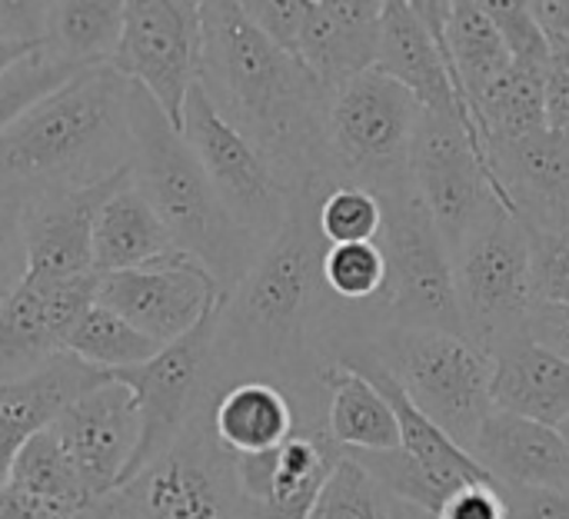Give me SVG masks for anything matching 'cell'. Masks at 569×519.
Returning a JSON list of instances; mask_svg holds the SVG:
<instances>
[{
	"mask_svg": "<svg viewBox=\"0 0 569 519\" xmlns=\"http://www.w3.org/2000/svg\"><path fill=\"white\" fill-rule=\"evenodd\" d=\"M390 519H437L433 513H427V510H417V507H407V503H400L397 500V510H393V517Z\"/></svg>",
	"mask_w": 569,
	"mask_h": 519,
	"instance_id": "cell-44",
	"label": "cell"
},
{
	"mask_svg": "<svg viewBox=\"0 0 569 519\" xmlns=\"http://www.w3.org/2000/svg\"><path fill=\"white\" fill-rule=\"evenodd\" d=\"M437 519H507V503L497 483H463L437 510Z\"/></svg>",
	"mask_w": 569,
	"mask_h": 519,
	"instance_id": "cell-39",
	"label": "cell"
},
{
	"mask_svg": "<svg viewBox=\"0 0 569 519\" xmlns=\"http://www.w3.org/2000/svg\"><path fill=\"white\" fill-rule=\"evenodd\" d=\"M180 133L237 227L267 247L283 230L293 197L277 167L233 123L223 120L200 80L187 93Z\"/></svg>",
	"mask_w": 569,
	"mask_h": 519,
	"instance_id": "cell-10",
	"label": "cell"
},
{
	"mask_svg": "<svg viewBox=\"0 0 569 519\" xmlns=\"http://www.w3.org/2000/svg\"><path fill=\"white\" fill-rule=\"evenodd\" d=\"M493 410H507L543 427H557L569 417V363L537 347L527 333L510 337L490 350Z\"/></svg>",
	"mask_w": 569,
	"mask_h": 519,
	"instance_id": "cell-22",
	"label": "cell"
},
{
	"mask_svg": "<svg viewBox=\"0 0 569 519\" xmlns=\"http://www.w3.org/2000/svg\"><path fill=\"white\" fill-rule=\"evenodd\" d=\"M490 20L497 23L503 43H507V53L517 67H530V70H540V73H550L553 67V53H550V43H547V33L540 30L533 10L527 0H490L483 3Z\"/></svg>",
	"mask_w": 569,
	"mask_h": 519,
	"instance_id": "cell-35",
	"label": "cell"
},
{
	"mask_svg": "<svg viewBox=\"0 0 569 519\" xmlns=\"http://www.w3.org/2000/svg\"><path fill=\"white\" fill-rule=\"evenodd\" d=\"M320 383L330 393L327 437L340 450L387 453L400 447V427L387 397L347 360L320 370Z\"/></svg>",
	"mask_w": 569,
	"mask_h": 519,
	"instance_id": "cell-26",
	"label": "cell"
},
{
	"mask_svg": "<svg viewBox=\"0 0 569 519\" xmlns=\"http://www.w3.org/2000/svg\"><path fill=\"white\" fill-rule=\"evenodd\" d=\"M457 300L463 313V333L487 353L523 333L533 310L530 277V233L527 227L497 210L457 253H453Z\"/></svg>",
	"mask_w": 569,
	"mask_h": 519,
	"instance_id": "cell-9",
	"label": "cell"
},
{
	"mask_svg": "<svg viewBox=\"0 0 569 519\" xmlns=\"http://www.w3.org/2000/svg\"><path fill=\"white\" fill-rule=\"evenodd\" d=\"M123 33V0H50L47 53L73 70L110 67Z\"/></svg>",
	"mask_w": 569,
	"mask_h": 519,
	"instance_id": "cell-27",
	"label": "cell"
},
{
	"mask_svg": "<svg viewBox=\"0 0 569 519\" xmlns=\"http://www.w3.org/2000/svg\"><path fill=\"white\" fill-rule=\"evenodd\" d=\"M163 347L150 337H143L137 327H130L123 317H117L113 310L93 303L80 323L73 327L70 340H67V353L80 357L83 363L103 370L107 377L120 373V370H133L143 367L147 360H153Z\"/></svg>",
	"mask_w": 569,
	"mask_h": 519,
	"instance_id": "cell-30",
	"label": "cell"
},
{
	"mask_svg": "<svg viewBox=\"0 0 569 519\" xmlns=\"http://www.w3.org/2000/svg\"><path fill=\"white\" fill-rule=\"evenodd\" d=\"M393 510L397 500L353 457L340 453L307 519H390Z\"/></svg>",
	"mask_w": 569,
	"mask_h": 519,
	"instance_id": "cell-31",
	"label": "cell"
},
{
	"mask_svg": "<svg viewBox=\"0 0 569 519\" xmlns=\"http://www.w3.org/2000/svg\"><path fill=\"white\" fill-rule=\"evenodd\" d=\"M180 253L150 207V200L130 183L113 190L93 220V273H123L153 267L167 257Z\"/></svg>",
	"mask_w": 569,
	"mask_h": 519,
	"instance_id": "cell-24",
	"label": "cell"
},
{
	"mask_svg": "<svg viewBox=\"0 0 569 519\" xmlns=\"http://www.w3.org/2000/svg\"><path fill=\"white\" fill-rule=\"evenodd\" d=\"M410 183L423 207L430 210L450 257L497 213L503 210L493 193V177L487 170V153L470 140V133L437 113H420L413 150H410Z\"/></svg>",
	"mask_w": 569,
	"mask_h": 519,
	"instance_id": "cell-11",
	"label": "cell"
},
{
	"mask_svg": "<svg viewBox=\"0 0 569 519\" xmlns=\"http://www.w3.org/2000/svg\"><path fill=\"white\" fill-rule=\"evenodd\" d=\"M220 310L223 303L213 307L187 337L163 347L143 367L120 370L110 377L137 397L140 410V447L127 470V483H133L163 453H170L183 440V433L203 417V403L217 370Z\"/></svg>",
	"mask_w": 569,
	"mask_h": 519,
	"instance_id": "cell-8",
	"label": "cell"
},
{
	"mask_svg": "<svg viewBox=\"0 0 569 519\" xmlns=\"http://www.w3.org/2000/svg\"><path fill=\"white\" fill-rule=\"evenodd\" d=\"M130 140L133 187L150 200L173 247L197 260L230 297L267 247L237 227L183 133L137 83H130Z\"/></svg>",
	"mask_w": 569,
	"mask_h": 519,
	"instance_id": "cell-3",
	"label": "cell"
},
{
	"mask_svg": "<svg viewBox=\"0 0 569 519\" xmlns=\"http://www.w3.org/2000/svg\"><path fill=\"white\" fill-rule=\"evenodd\" d=\"M210 433L227 457H257L293 437V403L270 380H237L210 407Z\"/></svg>",
	"mask_w": 569,
	"mask_h": 519,
	"instance_id": "cell-23",
	"label": "cell"
},
{
	"mask_svg": "<svg viewBox=\"0 0 569 519\" xmlns=\"http://www.w3.org/2000/svg\"><path fill=\"white\" fill-rule=\"evenodd\" d=\"M7 487L43 503V507L67 513L70 519H77L93 503L87 497L73 463L67 460L60 440L53 437V430H40L37 437H30L20 447Z\"/></svg>",
	"mask_w": 569,
	"mask_h": 519,
	"instance_id": "cell-29",
	"label": "cell"
},
{
	"mask_svg": "<svg viewBox=\"0 0 569 519\" xmlns=\"http://www.w3.org/2000/svg\"><path fill=\"white\" fill-rule=\"evenodd\" d=\"M317 227L327 247L337 243H377L383 233V203L377 193L340 183L317 207Z\"/></svg>",
	"mask_w": 569,
	"mask_h": 519,
	"instance_id": "cell-32",
	"label": "cell"
},
{
	"mask_svg": "<svg viewBox=\"0 0 569 519\" xmlns=\"http://www.w3.org/2000/svg\"><path fill=\"white\" fill-rule=\"evenodd\" d=\"M483 150L497 203L527 230L569 240V137L547 127Z\"/></svg>",
	"mask_w": 569,
	"mask_h": 519,
	"instance_id": "cell-18",
	"label": "cell"
},
{
	"mask_svg": "<svg viewBox=\"0 0 569 519\" xmlns=\"http://www.w3.org/2000/svg\"><path fill=\"white\" fill-rule=\"evenodd\" d=\"M523 333L557 353L560 360L569 363V307H553V303H533V310L527 313V323H523Z\"/></svg>",
	"mask_w": 569,
	"mask_h": 519,
	"instance_id": "cell-40",
	"label": "cell"
},
{
	"mask_svg": "<svg viewBox=\"0 0 569 519\" xmlns=\"http://www.w3.org/2000/svg\"><path fill=\"white\" fill-rule=\"evenodd\" d=\"M120 497L137 519H243L233 457L217 447L207 417H200L170 453L127 483Z\"/></svg>",
	"mask_w": 569,
	"mask_h": 519,
	"instance_id": "cell-13",
	"label": "cell"
},
{
	"mask_svg": "<svg viewBox=\"0 0 569 519\" xmlns=\"http://www.w3.org/2000/svg\"><path fill=\"white\" fill-rule=\"evenodd\" d=\"M403 387L413 407L430 417L463 450L473 447L480 423L493 410V360L463 333L393 327L367 350Z\"/></svg>",
	"mask_w": 569,
	"mask_h": 519,
	"instance_id": "cell-5",
	"label": "cell"
},
{
	"mask_svg": "<svg viewBox=\"0 0 569 519\" xmlns=\"http://www.w3.org/2000/svg\"><path fill=\"white\" fill-rule=\"evenodd\" d=\"M50 430L93 503L123 490L127 470L140 447L137 397L123 383L107 380L103 387L90 390L67 407Z\"/></svg>",
	"mask_w": 569,
	"mask_h": 519,
	"instance_id": "cell-15",
	"label": "cell"
},
{
	"mask_svg": "<svg viewBox=\"0 0 569 519\" xmlns=\"http://www.w3.org/2000/svg\"><path fill=\"white\" fill-rule=\"evenodd\" d=\"M417 97L377 67L330 93L327 157L377 197L410 187V150L420 123Z\"/></svg>",
	"mask_w": 569,
	"mask_h": 519,
	"instance_id": "cell-6",
	"label": "cell"
},
{
	"mask_svg": "<svg viewBox=\"0 0 569 519\" xmlns=\"http://www.w3.org/2000/svg\"><path fill=\"white\" fill-rule=\"evenodd\" d=\"M440 43L450 63V77L457 83L460 107L473 117L477 97L513 63L507 43L480 0H443Z\"/></svg>",
	"mask_w": 569,
	"mask_h": 519,
	"instance_id": "cell-25",
	"label": "cell"
},
{
	"mask_svg": "<svg viewBox=\"0 0 569 519\" xmlns=\"http://www.w3.org/2000/svg\"><path fill=\"white\" fill-rule=\"evenodd\" d=\"M130 170L83 190H60L23 203L20 237L27 280H73L93 273V220L107 197L130 183Z\"/></svg>",
	"mask_w": 569,
	"mask_h": 519,
	"instance_id": "cell-19",
	"label": "cell"
},
{
	"mask_svg": "<svg viewBox=\"0 0 569 519\" xmlns=\"http://www.w3.org/2000/svg\"><path fill=\"white\" fill-rule=\"evenodd\" d=\"M227 293L187 253H173L153 267L97 277V303L123 317L160 347L187 337Z\"/></svg>",
	"mask_w": 569,
	"mask_h": 519,
	"instance_id": "cell-14",
	"label": "cell"
},
{
	"mask_svg": "<svg viewBox=\"0 0 569 519\" xmlns=\"http://www.w3.org/2000/svg\"><path fill=\"white\" fill-rule=\"evenodd\" d=\"M97 303V273L73 280H20L0 300V387L67 350L80 317Z\"/></svg>",
	"mask_w": 569,
	"mask_h": 519,
	"instance_id": "cell-16",
	"label": "cell"
},
{
	"mask_svg": "<svg viewBox=\"0 0 569 519\" xmlns=\"http://www.w3.org/2000/svg\"><path fill=\"white\" fill-rule=\"evenodd\" d=\"M440 10L443 0H387L377 70L407 87L420 110L457 120L483 150V137L473 117L460 107L457 83L450 77V63L440 43Z\"/></svg>",
	"mask_w": 569,
	"mask_h": 519,
	"instance_id": "cell-17",
	"label": "cell"
},
{
	"mask_svg": "<svg viewBox=\"0 0 569 519\" xmlns=\"http://www.w3.org/2000/svg\"><path fill=\"white\" fill-rule=\"evenodd\" d=\"M130 80L113 67L80 70L0 133V197L37 200L130 170Z\"/></svg>",
	"mask_w": 569,
	"mask_h": 519,
	"instance_id": "cell-2",
	"label": "cell"
},
{
	"mask_svg": "<svg viewBox=\"0 0 569 519\" xmlns=\"http://www.w3.org/2000/svg\"><path fill=\"white\" fill-rule=\"evenodd\" d=\"M77 73H80V70H73V67L53 60V57L47 53V47L37 50V53H30L27 60H20V63L0 80V133H3L13 120H20L33 103H40L43 97H50L53 90H60L63 83H70Z\"/></svg>",
	"mask_w": 569,
	"mask_h": 519,
	"instance_id": "cell-34",
	"label": "cell"
},
{
	"mask_svg": "<svg viewBox=\"0 0 569 519\" xmlns=\"http://www.w3.org/2000/svg\"><path fill=\"white\" fill-rule=\"evenodd\" d=\"M20 217L23 203L0 197V300L23 280L27 260H23V237H20Z\"/></svg>",
	"mask_w": 569,
	"mask_h": 519,
	"instance_id": "cell-38",
	"label": "cell"
},
{
	"mask_svg": "<svg viewBox=\"0 0 569 519\" xmlns=\"http://www.w3.org/2000/svg\"><path fill=\"white\" fill-rule=\"evenodd\" d=\"M380 203H383V233L377 243L387 257L383 303L387 313L393 317V327L463 333L453 257L430 210L417 197L413 183L383 193Z\"/></svg>",
	"mask_w": 569,
	"mask_h": 519,
	"instance_id": "cell-7",
	"label": "cell"
},
{
	"mask_svg": "<svg viewBox=\"0 0 569 519\" xmlns=\"http://www.w3.org/2000/svg\"><path fill=\"white\" fill-rule=\"evenodd\" d=\"M200 87L290 183L313 187L327 157L330 93L243 13L240 0H203Z\"/></svg>",
	"mask_w": 569,
	"mask_h": 519,
	"instance_id": "cell-1",
	"label": "cell"
},
{
	"mask_svg": "<svg viewBox=\"0 0 569 519\" xmlns=\"http://www.w3.org/2000/svg\"><path fill=\"white\" fill-rule=\"evenodd\" d=\"M530 233V277H533V300L569 307V240L547 237L537 230Z\"/></svg>",
	"mask_w": 569,
	"mask_h": 519,
	"instance_id": "cell-36",
	"label": "cell"
},
{
	"mask_svg": "<svg viewBox=\"0 0 569 519\" xmlns=\"http://www.w3.org/2000/svg\"><path fill=\"white\" fill-rule=\"evenodd\" d=\"M560 437H563V443H567V447H569V417H567V420H563V423H560Z\"/></svg>",
	"mask_w": 569,
	"mask_h": 519,
	"instance_id": "cell-45",
	"label": "cell"
},
{
	"mask_svg": "<svg viewBox=\"0 0 569 519\" xmlns=\"http://www.w3.org/2000/svg\"><path fill=\"white\" fill-rule=\"evenodd\" d=\"M507 519H569V497L553 490H520L500 487Z\"/></svg>",
	"mask_w": 569,
	"mask_h": 519,
	"instance_id": "cell-41",
	"label": "cell"
},
{
	"mask_svg": "<svg viewBox=\"0 0 569 519\" xmlns=\"http://www.w3.org/2000/svg\"><path fill=\"white\" fill-rule=\"evenodd\" d=\"M203 20L197 0H123L113 70L147 90L167 120L183 127V103L200 80Z\"/></svg>",
	"mask_w": 569,
	"mask_h": 519,
	"instance_id": "cell-12",
	"label": "cell"
},
{
	"mask_svg": "<svg viewBox=\"0 0 569 519\" xmlns=\"http://www.w3.org/2000/svg\"><path fill=\"white\" fill-rule=\"evenodd\" d=\"M77 519H137L130 513V507H127V500L120 497V493H113V497H103V500H97V503H90L83 513Z\"/></svg>",
	"mask_w": 569,
	"mask_h": 519,
	"instance_id": "cell-43",
	"label": "cell"
},
{
	"mask_svg": "<svg viewBox=\"0 0 569 519\" xmlns=\"http://www.w3.org/2000/svg\"><path fill=\"white\" fill-rule=\"evenodd\" d=\"M247 20L267 37L273 40L280 50H287L290 57H297L300 47V33H303V20H307V7L310 0H240Z\"/></svg>",
	"mask_w": 569,
	"mask_h": 519,
	"instance_id": "cell-37",
	"label": "cell"
},
{
	"mask_svg": "<svg viewBox=\"0 0 569 519\" xmlns=\"http://www.w3.org/2000/svg\"><path fill=\"white\" fill-rule=\"evenodd\" d=\"M387 0H310L297 60L333 93L377 67Z\"/></svg>",
	"mask_w": 569,
	"mask_h": 519,
	"instance_id": "cell-20",
	"label": "cell"
},
{
	"mask_svg": "<svg viewBox=\"0 0 569 519\" xmlns=\"http://www.w3.org/2000/svg\"><path fill=\"white\" fill-rule=\"evenodd\" d=\"M470 453L497 487L553 490L569 497V447L557 427H543L507 410H490Z\"/></svg>",
	"mask_w": 569,
	"mask_h": 519,
	"instance_id": "cell-21",
	"label": "cell"
},
{
	"mask_svg": "<svg viewBox=\"0 0 569 519\" xmlns=\"http://www.w3.org/2000/svg\"><path fill=\"white\" fill-rule=\"evenodd\" d=\"M547 77L510 63L473 103L483 143H507L547 130Z\"/></svg>",
	"mask_w": 569,
	"mask_h": 519,
	"instance_id": "cell-28",
	"label": "cell"
},
{
	"mask_svg": "<svg viewBox=\"0 0 569 519\" xmlns=\"http://www.w3.org/2000/svg\"><path fill=\"white\" fill-rule=\"evenodd\" d=\"M323 290L340 300L363 303L387 290V257L380 243H337L327 247L320 263Z\"/></svg>",
	"mask_w": 569,
	"mask_h": 519,
	"instance_id": "cell-33",
	"label": "cell"
},
{
	"mask_svg": "<svg viewBox=\"0 0 569 519\" xmlns=\"http://www.w3.org/2000/svg\"><path fill=\"white\" fill-rule=\"evenodd\" d=\"M313 187H300V200H290L283 230L267 243L243 283L223 300L217 327V367L280 363L297 343L313 293L323 287L320 263L327 240L317 227L320 203L310 207Z\"/></svg>",
	"mask_w": 569,
	"mask_h": 519,
	"instance_id": "cell-4",
	"label": "cell"
},
{
	"mask_svg": "<svg viewBox=\"0 0 569 519\" xmlns=\"http://www.w3.org/2000/svg\"><path fill=\"white\" fill-rule=\"evenodd\" d=\"M37 50H43V43H27V40H13V37H3V33H0V80H3L20 60H27V57L37 53Z\"/></svg>",
	"mask_w": 569,
	"mask_h": 519,
	"instance_id": "cell-42",
	"label": "cell"
}]
</instances>
